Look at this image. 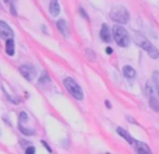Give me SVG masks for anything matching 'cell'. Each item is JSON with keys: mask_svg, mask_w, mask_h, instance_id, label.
Returning a JSON list of instances; mask_svg holds the SVG:
<instances>
[{"mask_svg": "<svg viewBox=\"0 0 159 154\" xmlns=\"http://www.w3.org/2000/svg\"><path fill=\"white\" fill-rule=\"evenodd\" d=\"M133 38H134L135 44H137L141 49L145 51L151 59H158L159 58V49L158 48H155L154 45L151 44V41H148L144 35H141V34H138V32H134L133 34Z\"/></svg>", "mask_w": 159, "mask_h": 154, "instance_id": "cell-1", "label": "cell"}, {"mask_svg": "<svg viewBox=\"0 0 159 154\" xmlns=\"http://www.w3.org/2000/svg\"><path fill=\"white\" fill-rule=\"evenodd\" d=\"M113 32V39L116 41V44L120 48H127L130 44H131V38H130V34L123 25H115L112 28Z\"/></svg>", "mask_w": 159, "mask_h": 154, "instance_id": "cell-2", "label": "cell"}, {"mask_svg": "<svg viewBox=\"0 0 159 154\" xmlns=\"http://www.w3.org/2000/svg\"><path fill=\"white\" fill-rule=\"evenodd\" d=\"M109 17L119 25H123L130 21V13L124 6H115L109 13Z\"/></svg>", "mask_w": 159, "mask_h": 154, "instance_id": "cell-3", "label": "cell"}, {"mask_svg": "<svg viewBox=\"0 0 159 154\" xmlns=\"http://www.w3.org/2000/svg\"><path fill=\"white\" fill-rule=\"evenodd\" d=\"M63 85L75 99H78V101L84 99V91H82V88L80 87V84L73 77H66V79L63 80Z\"/></svg>", "mask_w": 159, "mask_h": 154, "instance_id": "cell-4", "label": "cell"}, {"mask_svg": "<svg viewBox=\"0 0 159 154\" xmlns=\"http://www.w3.org/2000/svg\"><path fill=\"white\" fill-rule=\"evenodd\" d=\"M20 73L22 75L25 80H28V81H34V80L38 77V72H36V67L34 66V65L31 63H25V65H21V66L18 67Z\"/></svg>", "mask_w": 159, "mask_h": 154, "instance_id": "cell-5", "label": "cell"}, {"mask_svg": "<svg viewBox=\"0 0 159 154\" xmlns=\"http://www.w3.org/2000/svg\"><path fill=\"white\" fill-rule=\"evenodd\" d=\"M14 36V31L10 25H7L6 21H0V38L3 41H7V39H11Z\"/></svg>", "mask_w": 159, "mask_h": 154, "instance_id": "cell-6", "label": "cell"}, {"mask_svg": "<svg viewBox=\"0 0 159 154\" xmlns=\"http://www.w3.org/2000/svg\"><path fill=\"white\" fill-rule=\"evenodd\" d=\"M112 30L109 28V25L107 24H102L101 27V31H99V38H101V41L106 42V44H109L110 41H112Z\"/></svg>", "mask_w": 159, "mask_h": 154, "instance_id": "cell-7", "label": "cell"}, {"mask_svg": "<svg viewBox=\"0 0 159 154\" xmlns=\"http://www.w3.org/2000/svg\"><path fill=\"white\" fill-rule=\"evenodd\" d=\"M134 149L137 154H152V150L149 149L148 144H145L144 142H140V140H135Z\"/></svg>", "mask_w": 159, "mask_h": 154, "instance_id": "cell-8", "label": "cell"}, {"mask_svg": "<svg viewBox=\"0 0 159 154\" xmlns=\"http://www.w3.org/2000/svg\"><path fill=\"white\" fill-rule=\"evenodd\" d=\"M49 13L52 17H57L59 14H60V3H59V0H50Z\"/></svg>", "mask_w": 159, "mask_h": 154, "instance_id": "cell-9", "label": "cell"}, {"mask_svg": "<svg viewBox=\"0 0 159 154\" xmlns=\"http://www.w3.org/2000/svg\"><path fill=\"white\" fill-rule=\"evenodd\" d=\"M116 132H117V135H119V136H121V137H123L129 144H133V146H134L135 140L131 137V135H130V133L127 132L126 129H123V128H117V129H116Z\"/></svg>", "mask_w": 159, "mask_h": 154, "instance_id": "cell-10", "label": "cell"}, {"mask_svg": "<svg viewBox=\"0 0 159 154\" xmlns=\"http://www.w3.org/2000/svg\"><path fill=\"white\" fill-rule=\"evenodd\" d=\"M121 72H123V76L126 77L127 80H134L135 76H137L135 69H134V67H131V66H123Z\"/></svg>", "mask_w": 159, "mask_h": 154, "instance_id": "cell-11", "label": "cell"}, {"mask_svg": "<svg viewBox=\"0 0 159 154\" xmlns=\"http://www.w3.org/2000/svg\"><path fill=\"white\" fill-rule=\"evenodd\" d=\"M56 25H57V28H59V31H60V34L63 36H67L69 35V24H67V21L66 20H59L57 22H56Z\"/></svg>", "mask_w": 159, "mask_h": 154, "instance_id": "cell-12", "label": "cell"}, {"mask_svg": "<svg viewBox=\"0 0 159 154\" xmlns=\"http://www.w3.org/2000/svg\"><path fill=\"white\" fill-rule=\"evenodd\" d=\"M6 53L8 56H13L16 53V45H14V39H7L6 41Z\"/></svg>", "mask_w": 159, "mask_h": 154, "instance_id": "cell-13", "label": "cell"}, {"mask_svg": "<svg viewBox=\"0 0 159 154\" xmlns=\"http://www.w3.org/2000/svg\"><path fill=\"white\" fill-rule=\"evenodd\" d=\"M20 132L24 133V135H27V136H35V135H36V132H35L34 129H30V128H24L22 125H20Z\"/></svg>", "mask_w": 159, "mask_h": 154, "instance_id": "cell-14", "label": "cell"}, {"mask_svg": "<svg viewBox=\"0 0 159 154\" xmlns=\"http://www.w3.org/2000/svg\"><path fill=\"white\" fill-rule=\"evenodd\" d=\"M149 105H151L152 111L159 112V101H158V98H149Z\"/></svg>", "mask_w": 159, "mask_h": 154, "instance_id": "cell-15", "label": "cell"}, {"mask_svg": "<svg viewBox=\"0 0 159 154\" xmlns=\"http://www.w3.org/2000/svg\"><path fill=\"white\" fill-rule=\"evenodd\" d=\"M49 81H50L49 75H48L46 72H42V73H41V79H39V84L43 85L45 83H49Z\"/></svg>", "mask_w": 159, "mask_h": 154, "instance_id": "cell-16", "label": "cell"}, {"mask_svg": "<svg viewBox=\"0 0 159 154\" xmlns=\"http://www.w3.org/2000/svg\"><path fill=\"white\" fill-rule=\"evenodd\" d=\"M18 119H20V123H22V122L25 123V122L28 121V115L24 112V111H21V112L18 113Z\"/></svg>", "mask_w": 159, "mask_h": 154, "instance_id": "cell-17", "label": "cell"}, {"mask_svg": "<svg viewBox=\"0 0 159 154\" xmlns=\"http://www.w3.org/2000/svg\"><path fill=\"white\" fill-rule=\"evenodd\" d=\"M35 153H36V149L34 146H28L25 149V154H35Z\"/></svg>", "mask_w": 159, "mask_h": 154, "instance_id": "cell-18", "label": "cell"}, {"mask_svg": "<svg viewBox=\"0 0 159 154\" xmlns=\"http://www.w3.org/2000/svg\"><path fill=\"white\" fill-rule=\"evenodd\" d=\"M78 11H80V14H81V16H82V18H84V20H87V21H88V20H89V17L87 16V13H85V10H84V8H82V7H80V8H78Z\"/></svg>", "mask_w": 159, "mask_h": 154, "instance_id": "cell-19", "label": "cell"}, {"mask_svg": "<svg viewBox=\"0 0 159 154\" xmlns=\"http://www.w3.org/2000/svg\"><path fill=\"white\" fill-rule=\"evenodd\" d=\"M41 144H42V146L45 147V149L48 150V153H52V149H50V146H49V144H48V143H46V142H45V140H41Z\"/></svg>", "mask_w": 159, "mask_h": 154, "instance_id": "cell-20", "label": "cell"}, {"mask_svg": "<svg viewBox=\"0 0 159 154\" xmlns=\"http://www.w3.org/2000/svg\"><path fill=\"white\" fill-rule=\"evenodd\" d=\"M85 52H87V56H88V58L91 56V59H95V55H93V51H92V49H87Z\"/></svg>", "mask_w": 159, "mask_h": 154, "instance_id": "cell-21", "label": "cell"}, {"mask_svg": "<svg viewBox=\"0 0 159 154\" xmlns=\"http://www.w3.org/2000/svg\"><path fill=\"white\" fill-rule=\"evenodd\" d=\"M10 11H11V14H13V16H17V11H16V6H14V4H11V7H10Z\"/></svg>", "mask_w": 159, "mask_h": 154, "instance_id": "cell-22", "label": "cell"}, {"mask_svg": "<svg viewBox=\"0 0 159 154\" xmlns=\"http://www.w3.org/2000/svg\"><path fill=\"white\" fill-rule=\"evenodd\" d=\"M105 105H106V108H107V109H112V104H110V101H109V99H106V101H105Z\"/></svg>", "mask_w": 159, "mask_h": 154, "instance_id": "cell-23", "label": "cell"}, {"mask_svg": "<svg viewBox=\"0 0 159 154\" xmlns=\"http://www.w3.org/2000/svg\"><path fill=\"white\" fill-rule=\"evenodd\" d=\"M112 53H113L112 48H106V55H112Z\"/></svg>", "mask_w": 159, "mask_h": 154, "instance_id": "cell-24", "label": "cell"}, {"mask_svg": "<svg viewBox=\"0 0 159 154\" xmlns=\"http://www.w3.org/2000/svg\"><path fill=\"white\" fill-rule=\"evenodd\" d=\"M4 2H8V0H4Z\"/></svg>", "mask_w": 159, "mask_h": 154, "instance_id": "cell-25", "label": "cell"}]
</instances>
